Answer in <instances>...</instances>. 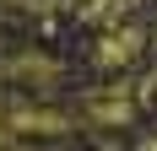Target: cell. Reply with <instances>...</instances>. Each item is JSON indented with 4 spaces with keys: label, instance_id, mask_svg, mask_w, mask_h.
Here are the masks:
<instances>
[{
    "label": "cell",
    "instance_id": "277c9868",
    "mask_svg": "<svg viewBox=\"0 0 157 151\" xmlns=\"http://www.w3.org/2000/svg\"><path fill=\"white\" fill-rule=\"evenodd\" d=\"M76 6H81V0H76Z\"/></svg>",
    "mask_w": 157,
    "mask_h": 151
},
{
    "label": "cell",
    "instance_id": "6da1fadb",
    "mask_svg": "<svg viewBox=\"0 0 157 151\" xmlns=\"http://www.w3.org/2000/svg\"><path fill=\"white\" fill-rule=\"evenodd\" d=\"M152 32L146 22H119V27H103V38L92 43V65L98 70H130V65L146 54Z\"/></svg>",
    "mask_w": 157,
    "mask_h": 151
},
{
    "label": "cell",
    "instance_id": "3957f363",
    "mask_svg": "<svg viewBox=\"0 0 157 151\" xmlns=\"http://www.w3.org/2000/svg\"><path fill=\"white\" fill-rule=\"evenodd\" d=\"M152 43H157V27H152Z\"/></svg>",
    "mask_w": 157,
    "mask_h": 151
},
{
    "label": "cell",
    "instance_id": "7a4b0ae2",
    "mask_svg": "<svg viewBox=\"0 0 157 151\" xmlns=\"http://www.w3.org/2000/svg\"><path fill=\"white\" fill-rule=\"evenodd\" d=\"M81 108H87L92 124H109V130H114V124H130V119H136V87H130V81H114V87L81 97Z\"/></svg>",
    "mask_w": 157,
    "mask_h": 151
}]
</instances>
